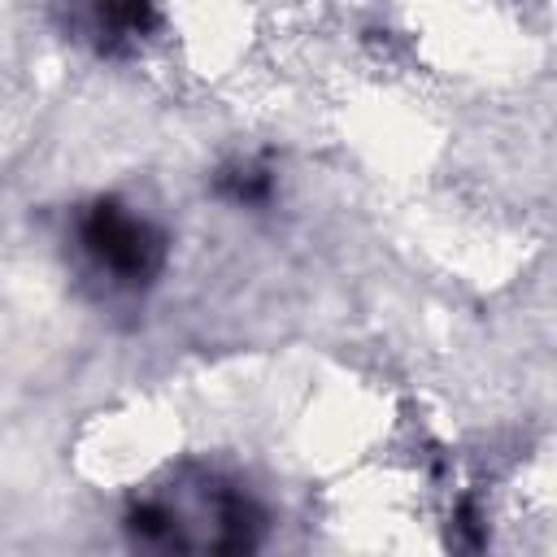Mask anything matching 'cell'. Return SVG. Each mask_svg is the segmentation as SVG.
I'll list each match as a JSON object with an SVG mask.
<instances>
[{"label":"cell","mask_w":557,"mask_h":557,"mask_svg":"<svg viewBox=\"0 0 557 557\" xmlns=\"http://www.w3.org/2000/svg\"><path fill=\"white\" fill-rule=\"evenodd\" d=\"M74 248H78L83 265L113 292H144L148 283H157V274L165 270V257H170L165 231L148 213H139L113 196L91 200L74 218Z\"/></svg>","instance_id":"obj_2"},{"label":"cell","mask_w":557,"mask_h":557,"mask_svg":"<svg viewBox=\"0 0 557 557\" xmlns=\"http://www.w3.org/2000/svg\"><path fill=\"white\" fill-rule=\"evenodd\" d=\"M122 527L139 548L157 553H252L261 544L265 518L239 483L200 474L174 492L135 500Z\"/></svg>","instance_id":"obj_1"},{"label":"cell","mask_w":557,"mask_h":557,"mask_svg":"<svg viewBox=\"0 0 557 557\" xmlns=\"http://www.w3.org/2000/svg\"><path fill=\"white\" fill-rule=\"evenodd\" d=\"M87 13H91V30L109 48L144 39L152 30V22H157L152 0H87Z\"/></svg>","instance_id":"obj_3"},{"label":"cell","mask_w":557,"mask_h":557,"mask_svg":"<svg viewBox=\"0 0 557 557\" xmlns=\"http://www.w3.org/2000/svg\"><path fill=\"white\" fill-rule=\"evenodd\" d=\"M218 196L231 200V205H244V209H261L274 196V174L265 165H252V161L226 165L218 174Z\"/></svg>","instance_id":"obj_4"}]
</instances>
